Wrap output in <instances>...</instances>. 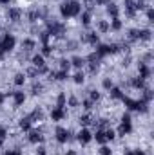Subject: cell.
I'll use <instances>...</instances> for the list:
<instances>
[{
    "instance_id": "cell-1",
    "label": "cell",
    "mask_w": 154,
    "mask_h": 155,
    "mask_svg": "<svg viewBox=\"0 0 154 155\" xmlns=\"http://www.w3.org/2000/svg\"><path fill=\"white\" fill-rule=\"evenodd\" d=\"M80 4L78 2H69V4H64L62 5V15L64 16H75V15H78L80 13Z\"/></svg>"
},
{
    "instance_id": "cell-2",
    "label": "cell",
    "mask_w": 154,
    "mask_h": 155,
    "mask_svg": "<svg viewBox=\"0 0 154 155\" xmlns=\"http://www.w3.org/2000/svg\"><path fill=\"white\" fill-rule=\"evenodd\" d=\"M13 47H15V38L13 36H4V40H2V43H0V51L2 52H5V51H11Z\"/></svg>"
},
{
    "instance_id": "cell-3",
    "label": "cell",
    "mask_w": 154,
    "mask_h": 155,
    "mask_svg": "<svg viewBox=\"0 0 154 155\" xmlns=\"http://www.w3.org/2000/svg\"><path fill=\"white\" fill-rule=\"evenodd\" d=\"M67 137H69V133H67V130H65V128H56V139L60 141V143H65V141H67Z\"/></svg>"
},
{
    "instance_id": "cell-4",
    "label": "cell",
    "mask_w": 154,
    "mask_h": 155,
    "mask_svg": "<svg viewBox=\"0 0 154 155\" xmlns=\"http://www.w3.org/2000/svg\"><path fill=\"white\" fill-rule=\"evenodd\" d=\"M78 141L80 143H89L91 141V133H89V130H82L78 133Z\"/></svg>"
},
{
    "instance_id": "cell-5",
    "label": "cell",
    "mask_w": 154,
    "mask_h": 155,
    "mask_svg": "<svg viewBox=\"0 0 154 155\" xmlns=\"http://www.w3.org/2000/svg\"><path fill=\"white\" fill-rule=\"evenodd\" d=\"M20 15H22V13H20V9H9V18L13 20V22H16V20L20 18Z\"/></svg>"
},
{
    "instance_id": "cell-6",
    "label": "cell",
    "mask_w": 154,
    "mask_h": 155,
    "mask_svg": "<svg viewBox=\"0 0 154 155\" xmlns=\"http://www.w3.org/2000/svg\"><path fill=\"white\" fill-rule=\"evenodd\" d=\"M24 101H25L24 92H15V103H16V105H22Z\"/></svg>"
},
{
    "instance_id": "cell-7",
    "label": "cell",
    "mask_w": 154,
    "mask_h": 155,
    "mask_svg": "<svg viewBox=\"0 0 154 155\" xmlns=\"http://www.w3.org/2000/svg\"><path fill=\"white\" fill-rule=\"evenodd\" d=\"M33 65H35L36 69L44 67V58H42V56H35V58H33Z\"/></svg>"
},
{
    "instance_id": "cell-8",
    "label": "cell",
    "mask_w": 154,
    "mask_h": 155,
    "mask_svg": "<svg viewBox=\"0 0 154 155\" xmlns=\"http://www.w3.org/2000/svg\"><path fill=\"white\" fill-rule=\"evenodd\" d=\"M73 65H75V67H78V69H80V67H84L85 65V60H82V58H73Z\"/></svg>"
},
{
    "instance_id": "cell-9",
    "label": "cell",
    "mask_w": 154,
    "mask_h": 155,
    "mask_svg": "<svg viewBox=\"0 0 154 155\" xmlns=\"http://www.w3.org/2000/svg\"><path fill=\"white\" fill-rule=\"evenodd\" d=\"M51 117L55 119V121H58V119H62V117H64V112L60 110V108H58V110H53V114H51Z\"/></svg>"
},
{
    "instance_id": "cell-10",
    "label": "cell",
    "mask_w": 154,
    "mask_h": 155,
    "mask_svg": "<svg viewBox=\"0 0 154 155\" xmlns=\"http://www.w3.org/2000/svg\"><path fill=\"white\" fill-rule=\"evenodd\" d=\"M40 139H42V137H40L38 132H31V133H29V141H31V143H38Z\"/></svg>"
},
{
    "instance_id": "cell-11",
    "label": "cell",
    "mask_w": 154,
    "mask_h": 155,
    "mask_svg": "<svg viewBox=\"0 0 154 155\" xmlns=\"http://www.w3.org/2000/svg\"><path fill=\"white\" fill-rule=\"evenodd\" d=\"M96 141H98V143H105V141H107V137H105V132L98 130V132H96Z\"/></svg>"
},
{
    "instance_id": "cell-12",
    "label": "cell",
    "mask_w": 154,
    "mask_h": 155,
    "mask_svg": "<svg viewBox=\"0 0 154 155\" xmlns=\"http://www.w3.org/2000/svg\"><path fill=\"white\" fill-rule=\"evenodd\" d=\"M140 74H142V76H140V78H149V69H147V67L145 65H140Z\"/></svg>"
},
{
    "instance_id": "cell-13",
    "label": "cell",
    "mask_w": 154,
    "mask_h": 155,
    "mask_svg": "<svg viewBox=\"0 0 154 155\" xmlns=\"http://www.w3.org/2000/svg\"><path fill=\"white\" fill-rule=\"evenodd\" d=\"M20 126H22L24 130H29V126H31V117H27V119H22V121H20Z\"/></svg>"
},
{
    "instance_id": "cell-14",
    "label": "cell",
    "mask_w": 154,
    "mask_h": 155,
    "mask_svg": "<svg viewBox=\"0 0 154 155\" xmlns=\"http://www.w3.org/2000/svg\"><path fill=\"white\" fill-rule=\"evenodd\" d=\"M109 27H111V25L107 24V22H100V24H98V29L102 31V32H107V31H109Z\"/></svg>"
},
{
    "instance_id": "cell-15",
    "label": "cell",
    "mask_w": 154,
    "mask_h": 155,
    "mask_svg": "<svg viewBox=\"0 0 154 155\" xmlns=\"http://www.w3.org/2000/svg\"><path fill=\"white\" fill-rule=\"evenodd\" d=\"M107 11H109V15H112V16L116 18V15H118V9H116V5L109 4V7H107Z\"/></svg>"
},
{
    "instance_id": "cell-16",
    "label": "cell",
    "mask_w": 154,
    "mask_h": 155,
    "mask_svg": "<svg viewBox=\"0 0 154 155\" xmlns=\"http://www.w3.org/2000/svg\"><path fill=\"white\" fill-rule=\"evenodd\" d=\"M22 45L25 47V51H31L33 47H35V42H33V40H25V42H24Z\"/></svg>"
},
{
    "instance_id": "cell-17",
    "label": "cell",
    "mask_w": 154,
    "mask_h": 155,
    "mask_svg": "<svg viewBox=\"0 0 154 155\" xmlns=\"http://www.w3.org/2000/svg\"><path fill=\"white\" fill-rule=\"evenodd\" d=\"M24 81H25L24 74H16V76H15V83L16 85H24Z\"/></svg>"
},
{
    "instance_id": "cell-18",
    "label": "cell",
    "mask_w": 154,
    "mask_h": 155,
    "mask_svg": "<svg viewBox=\"0 0 154 155\" xmlns=\"http://www.w3.org/2000/svg\"><path fill=\"white\" fill-rule=\"evenodd\" d=\"M55 78L56 79H65V78H67V70H60L58 74L55 72Z\"/></svg>"
},
{
    "instance_id": "cell-19",
    "label": "cell",
    "mask_w": 154,
    "mask_h": 155,
    "mask_svg": "<svg viewBox=\"0 0 154 155\" xmlns=\"http://www.w3.org/2000/svg\"><path fill=\"white\" fill-rule=\"evenodd\" d=\"M87 40H89L91 43H96L98 42V35H96V32H91V35L87 36Z\"/></svg>"
},
{
    "instance_id": "cell-20",
    "label": "cell",
    "mask_w": 154,
    "mask_h": 155,
    "mask_svg": "<svg viewBox=\"0 0 154 155\" xmlns=\"http://www.w3.org/2000/svg\"><path fill=\"white\" fill-rule=\"evenodd\" d=\"M69 62H67V60H62V62H60V67H62V70H69Z\"/></svg>"
},
{
    "instance_id": "cell-21",
    "label": "cell",
    "mask_w": 154,
    "mask_h": 155,
    "mask_svg": "<svg viewBox=\"0 0 154 155\" xmlns=\"http://www.w3.org/2000/svg\"><path fill=\"white\" fill-rule=\"evenodd\" d=\"M5 135H8L5 128H2V126H0V143H4V141H5Z\"/></svg>"
},
{
    "instance_id": "cell-22",
    "label": "cell",
    "mask_w": 154,
    "mask_h": 155,
    "mask_svg": "<svg viewBox=\"0 0 154 155\" xmlns=\"http://www.w3.org/2000/svg\"><path fill=\"white\" fill-rule=\"evenodd\" d=\"M80 123H82V125H89L91 123V117L89 116H82V117H80Z\"/></svg>"
},
{
    "instance_id": "cell-23",
    "label": "cell",
    "mask_w": 154,
    "mask_h": 155,
    "mask_svg": "<svg viewBox=\"0 0 154 155\" xmlns=\"http://www.w3.org/2000/svg\"><path fill=\"white\" fill-rule=\"evenodd\" d=\"M120 27H122V22H120L118 18H114L112 20V29H120Z\"/></svg>"
},
{
    "instance_id": "cell-24",
    "label": "cell",
    "mask_w": 154,
    "mask_h": 155,
    "mask_svg": "<svg viewBox=\"0 0 154 155\" xmlns=\"http://www.w3.org/2000/svg\"><path fill=\"white\" fill-rule=\"evenodd\" d=\"M75 81H76V83H84V74H82V72H78L76 76H75Z\"/></svg>"
},
{
    "instance_id": "cell-25",
    "label": "cell",
    "mask_w": 154,
    "mask_h": 155,
    "mask_svg": "<svg viewBox=\"0 0 154 155\" xmlns=\"http://www.w3.org/2000/svg\"><path fill=\"white\" fill-rule=\"evenodd\" d=\"M89 18H91V15H89V13H84V16H82V20H84V24H85V25H87V24L91 22Z\"/></svg>"
},
{
    "instance_id": "cell-26",
    "label": "cell",
    "mask_w": 154,
    "mask_h": 155,
    "mask_svg": "<svg viewBox=\"0 0 154 155\" xmlns=\"http://www.w3.org/2000/svg\"><path fill=\"white\" fill-rule=\"evenodd\" d=\"M36 18H38V13H35V11L29 13V20H31V22H36Z\"/></svg>"
},
{
    "instance_id": "cell-27",
    "label": "cell",
    "mask_w": 154,
    "mask_h": 155,
    "mask_svg": "<svg viewBox=\"0 0 154 155\" xmlns=\"http://www.w3.org/2000/svg\"><path fill=\"white\" fill-rule=\"evenodd\" d=\"M64 103H65V96L62 94V96L58 97V106H60V108H62V106H64Z\"/></svg>"
},
{
    "instance_id": "cell-28",
    "label": "cell",
    "mask_w": 154,
    "mask_h": 155,
    "mask_svg": "<svg viewBox=\"0 0 154 155\" xmlns=\"http://www.w3.org/2000/svg\"><path fill=\"white\" fill-rule=\"evenodd\" d=\"M112 97H123L122 92H120V89H114V90H112Z\"/></svg>"
},
{
    "instance_id": "cell-29",
    "label": "cell",
    "mask_w": 154,
    "mask_h": 155,
    "mask_svg": "<svg viewBox=\"0 0 154 155\" xmlns=\"http://www.w3.org/2000/svg\"><path fill=\"white\" fill-rule=\"evenodd\" d=\"M100 153H102V155H111V150H109L107 146H103L102 150H100Z\"/></svg>"
},
{
    "instance_id": "cell-30",
    "label": "cell",
    "mask_w": 154,
    "mask_h": 155,
    "mask_svg": "<svg viewBox=\"0 0 154 155\" xmlns=\"http://www.w3.org/2000/svg\"><path fill=\"white\" fill-rule=\"evenodd\" d=\"M151 97H152V92L147 89V90H145V101H151Z\"/></svg>"
},
{
    "instance_id": "cell-31",
    "label": "cell",
    "mask_w": 154,
    "mask_h": 155,
    "mask_svg": "<svg viewBox=\"0 0 154 155\" xmlns=\"http://www.w3.org/2000/svg\"><path fill=\"white\" fill-rule=\"evenodd\" d=\"M27 74H29V76H36L38 70H36V69H29V70H27Z\"/></svg>"
},
{
    "instance_id": "cell-32",
    "label": "cell",
    "mask_w": 154,
    "mask_h": 155,
    "mask_svg": "<svg viewBox=\"0 0 154 155\" xmlns=\"http://www.w3.org/2000/svg\"><path fill=\"white\" fill-rule=\"evenodd\" d=\"M103 87H105V89H111V87H112V83L109 81V79H105V81H103Z\"/></svg>"
},
{
    "instance_id": "cell-33",
    "label": "cell",
    "mask_w": 154,
    "mask_h": 155,
    "mask_svg": "<svg viewBox=\"0 0 154 155\" xmlns=\"http://www.w3.org/2000/svg\"><path fill=\"white\" fill-rule=\"evenodd\" d=\"M91 97H92V99H98V97H100V94H98L96 90H92V92H91Z\"/></svg>"
},
{
    "instance_id": "cell-34",
    "label": "cell",
    "mask_w": 154,
    "mask_h": 155,
    "mask_svg": "<svg viewBox=\"0 0 154 155\" xmlns=\"http://www.w3.org/2000/svg\"><path fill=\"white\" fill-rule=\"evenodd\" d=\"M147 16H149V20H152V18H154V11L149 9V11H147Z\"/></svg>"
},
{
    "instance_id": "cell-35",
    "label": "cell",
    "mask_w": 154,
    "mask_h": 155,
    "mask_svg": "<svg viewBox=\"0 0 154 155\" xmlns=\"http://www.w3.org/2000/svg\"><path fill=\"white\" fill-rule=\"evenodd\" d=\"M76 103H78V101H76L75 97H71V99H69V105H71V106H76Z\"/></svg>"
},
{
    "instance_id": "cell-36",
    "label": "cell",
    "mask_w": 154,
    "mask_h": 155,
    "mask_svg": "<svg viewBox=\"0 0 154 155\" xmlns=\"http://www.w3.org/2000/svg\"><path fill=\"white\" fill-rule=\"evenodd\" d=\"M44 54H51V47H47V45L44 47Z\"/></svg>"
},
{
    "instance_id": "cell-37",
    "label": "cell",
    "mask_w": 154,
    "mask_h": 155,
    "mask_svg": "<svg viewBox=\"0 0 154 155\" xmlns=\"http://www.w3.org/2000/svg\"><path fill=\"white\" fill-rule=\"evenodd\" d=\"M5 155H20V152H18V150H15V152H5Z\"/></svg>"
},
{
    "instance_id": "cell-38",
    "label": "cell",
    "mask_w": 154,
    "mask_h": 155,
    "mask_svg": "<svg viewBox=\"0 0 154 155\" xmlns=\"http://www.w3.org/2000/svg\"><path fill=\"white\" fill-rule=\"evenodd\" d=\"M84 106H85L87 110H89V108H91V101H85V103H84Z\"/></svg>"
},
{
    "instance_id": "cell-39",
    "label": "cell",
    "mask_w": 154,
    "mask_h": 155,
    "mask_svg": "<svg viewBox=\"0 0 154 155\" xmlns=\"http://www.w3.org/2000/svg\"><path fill=\"white\" fill-rule=\"evenodd\" d=\"M9 2V0H0V4H8Z\"/></svg>"
},
{
    "instance_id": "cell-40",
    "label": "cell",
    "mask_w": 154,
    "mask_h": 155,
    "mask_svg": "<svg viewBox=\"0 0 154 155\" xmlns=\"http://www.w3.org/2000/svg\"><path fill=\"white\" fill-rule=\"evenodd\" d=\"M2 99H4V97H2V96H0V101H2Z\"/></svg>"
},
{
    "instance_id": "cell-41",
    "label": "cell",
    "mask_w": 154,
    "mask_h": 155,
    "mask_svg": "<svg viewBox=\"0 0 154 155\" xmlns=\"http://www.w3.org/2000/svg\"><path fill=\"white\" fill-rule=\"evenodd\" d=\"M69 155H73V153H69Z\"/></svg>"
}]
</instances>
